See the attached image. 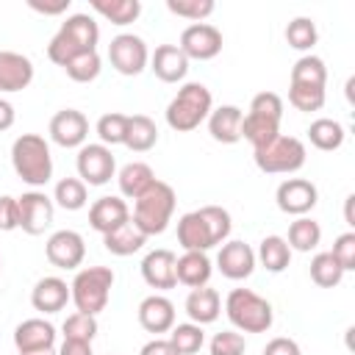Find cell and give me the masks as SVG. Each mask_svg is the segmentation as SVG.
<instances>
[{
    "instance_id": "cell-1",
    "label": "cell",
    "mask_w": 355,
    "mask_h": 355,
    "mask_svg": "<svg viewBox=\"0 0 355 355\" xmlns=\"http://www.w3.org/2000/svg\"><path fill=\"white\" fill-rule=\"evenodd\" d=\"M233 230V219L222 205H202L178 219V244L186 252H208L225 244Z\"/></svg>"
},
{
    "instance_id": "cell-2",
    "label": "cell",
    "mask_w": 355,
    "mask_h": 355,
    "mask_svg": "<svg viewBox=\"0 0 355 355\" xmlns=\"http://www.w3.org/2000/svg\"><path fill=\"white\" fill-rule=\"evenodd\" d=\"M97 42H100V25L94 22L92 14H69L61 28L55 31V36L50 39L47 44V58L58 67H64L69 58L80 55V53H89V50H97Z\"/></svg>"
},
{
    "instance_id": "cell-3",
    "label": "cell",
    "mask_w": 355,
    "mask_h": 355,
    "mask_svg": "<svg viewBox=\"0 0 355 355\" xmlns=\"http://www.w3.org/2000/svg\"><path fill=\"white\" fill-rule=\"evenodd\" d=\"M11 166L17 178H22V183L33 189L47 186L53 178V155H50V144L44 141V136L39 133L17 136L11 144Z\"/></svg>"
},
{
    "instance_id": "cell-4",
    "label": "cell",
    "mask_w": 355,
    "mask_h": 355,
    "mask_svg": "<svg viewBox=\"0 0 355 355\" xmlns=\"http://www.w3.org/2000/svg\"><path fill=\"white\" fill-rule=\"evenodd\" d=\"M175 202H178L175 189L169 183H164V180L155 178V183L141 197L133 200V216H130V222L147 239L150 236H158V233H164L169 227L172 214H175Z\"/></svg>"
},
{
    "instance_id": "cell-5",
    "label": "cell",
    "mask_w": 355,
    "mask_h": 355,
    "mask_svg": "<svg viewBox=\"0 0 355 355\" xmlns=\"http://www.w3.org/2000/svg\"><path fill=\"white\" fill-rule=\"evenodd\" d=\"M211 108H214V97L205 83H197V80L183 83L166 105V125L178 133H189L208 119Z\"/></svg>"
},
{
    "instance_id": "cell-6",
    "label": "cell",
    "mask_w": 355,
    "mask_h": 355,
    "mask_svg": "<svg viewBox=\"0 0 355 355\" xmlns=\"http://www.w3.org/2000/svg\"><path fill=\"white\" fill-rule=\"evenodd\" d=\"M280 119H283V100L275 92H258L250 100V111L241 119V139H247L255 147L266 144L280 133Z\"/></svg>"
},
{
    "instance_id": "cell-7",
    "label": "cell",
    "mask_w": 355,
    "mask_h": 355,
    "mask_svg": "<svg viewBox=\"0 0 355 355\" xmlns=\"http://www.w3.org/2000/svg\"><path fill=\"white\" fill-rule=\"evenodd\" d=\"M225 313L230 324L241 333H266L275 322V311L269 300H263L252 288H233L225 297Z\"/></svg>"
},
{
    "instance_id": "cell-8",
    "label": "cell",
    "mask_w": 355,
    "mask_h": 355,
    "mask_svg": "<svg viewBox=\"0 0 355 355\" xmlns=\"http://www.w3.org/2000/svg\"><path fill=\"white\" fill-rule=\"evenodd\" d=\"M114 269L108 266H86L78 269V275L69 283V297L75 302V308L80 313L97 316L100 311H105L111 288H114Z\"/></svg>"
},
{
    "instance_id": "cell-9",
    "label": "cell",
    "mask_w": 355,
    "mask_h": 355,
    "mask_svg": "<svg viewBox=\"0 0 355 355\" xmlns=\"http://www.w3.org/2000/svg\"><path fill=\"white\" fill-rule=\"evenodd\" d=\"M252 158H255V166L261 172H266V175H291V172H297V169L305 166L308 150H305L302 139L277 133L266 144L255 147L252 150Z\"/></svg>"
},
{
    "instance_id": "cell-10",
    "label": "cell",
    "mask_w": 355,
    "mask_h": 355,
    "mask_svg": "<svg viewBox=\"0 0 355 355\" xmlns=\"http://www.w3.org/2000/svg\"><path fill=\"white\" fill-rule=\"evenodd\" d=\"M108 61L119 75H139L150 64V50L147 42L136 33H116L108 44Z\"/></svg>"
},
{
    "instance_id": "cell-11",
    "label": "cell",
    "mask_w": 355,
    "mask_h": 355,
    "mask_svg": "<svg viewBox=\"0 0 355 355\" xmlns=\"http://www.w3.org/2000/svg\"><path fill=\"white\" fill-rule=\"evenodd\" d=\"M75 166H78V178L86 186H105L111 178H116V158H114L111 147H105L100 141L78 147Z\"/></svg>"
},
{
    "instance_id": "cell-12",
    "label": "cell",
    "mask_w": 355,
    "mask_h": 355,
    "mask_svg": "<svg viewBox=\"0 0 355 355\" xmlns=\"http://www.w3.org/2000/svg\"><path fill=\"white\" fill-rule=\"evenodd\" d=\"M53 216H55V202L44 191L33 189L17 197V227H22V233L42 236L53 225Z\"/></svg>"
},
{
    "instance_id": "cell-13",
    "label": "cell",
    "mask_w": 355,
    "mask_h": 355,
    "mask_svg": "<svg viewBox=\"0 0 355 355\" xmlns=\"http://www.w3.org/2000/svg\"><path fill=\"white\" fill-rule=\"evenodd\" d=\"M222 44H225V39H222V31L216 28V25H211V22H191V25H186L183 28V33H180V50H183V55L191 61H211V58H216L219 53H222Z\"/></svg>"
},
{
    "instance_id": "cell-14",
    "label": "cell",
    "mask_w": 355,
    "mask_h": 355,
    "mask_svg": "<svg viewBox=\"0 0 355 355\" xmlns=\"http://www.w3.org/2000/svg\"><path fill=\"white\" fill-rule=\"evenodd\" d=\"M275 202H277V208H280L283 214H288V216H305L308 211L316 208L319 191H316V186H313L311 180H305V178H286V180L277 186V191H275Z\"/></svg>"
},
{
    "instance_id": "cell-15",
    "label": "cell",
    "mask_w": 355,
    "mask_h": 355,
    "mask_svg": "<svg viewBox=\"0 0 355 355\" xmlns=\"http://www.w3.org/2000/svg\"><path fill=\"white\" fill-rule=\"evenodd\" d=\"M44 255L55 269H78L86 258V241L78 230H55L44 244Z\"/></svg>"
},
{
    "instance_id": "cell-16",
    "label": "cell",
    "mask_w": 355,
    "mask_h": 355,
    "mask_svg": "<svg viewBox=\"0 0 355 355\" xmlns=\"http://www.w3.org/2000/svg\"><path fill=\"white\" fill-rule=\"evenodd\" d=\"M47 130H50V139L58 147H64V150L83 147L86 144V136H89V119L78 108H61V111L53 114Z\"/></svg>"
},
{
    "instance_id": "cell-17",
    "label": "cell",
    "mask_w": 355,
    "mask_h": 355,
    "mask_svg": "<svg viewBox=\"0 0 355 355\" xmlns=\"http://www.w3.org/2000/svg\"><path fill=\"white\" fill-rule=\"evenodd\" d=\"M216 269L227 280H244L255 269V250L247 241H239V239L225 241L216 252Z\"/></svg>"
},
{
    "instance_id": "cell-18",
    "label": "cell",
    "mask_w": 355,
    "mask_h": 355,
    "mask_svg": "<svg viewBox=\"0 0 355 355\" xmlns=\"http://www.w3.org/2000/svg\"><path fill=\"white\" fill-rule=\"evenodd\" d=\"M33 80V61L17 50H0V94L28 89Z\"/></svg>"
},
{
    "instance_id": "cell-19",
    "label": "cell",
    "mask_w": 355,
    "mask_h": 355,
    "mask_svg": "<svg viewBox=\"0 0 355 355\" xmlns=\"http://www.w3.org/2000/svg\"><path fill=\"white\" fill-rule=\"evenodd\" d=\"M175 252L172 250H150L144 258H141V277L150 288H158V291H166V288H175L178 286V277H175Z\"/></svg>"
},
{
    "instance_id": "cell-20",
    "label": "cell",
    "mask_w": 355,
    "mask_h": 355,
    "mask_svg": "<svg viewBox=\"0 0 355 355\" xmlns=\"http://www.w3.org/2000/svg\"><path fill=\"white\" fill-rule=\"evenodd\" d=\"M139 324L147 330V333H169L175 327V305L169 297L164 294H150L139 302Z\"/></svg>"
},
{
    "instance_id": "cell-21",
    "label": "cell",
    "mask_w": 355,
    "mask_h": 355,
    "mask_svg": "<svg viewBox=\"0 0 355 355\" xmlns=\"http://www.w3.org/2000/svg\"><path fill=\"white\" fill-rule=\"evenodd\" d=\"M128 219H130V208H128V202H125L122 197H114V194L94 200L92 208H89V225H92L100 236L116 230V227L125 225Z\"/></svg>"
},
{
    "instance_id": "cell-22",
    "label": "cell",
    "mask_w": 355,
    "mask_h": 355,
    "mask_svg": "<svg viewBox=\"0 0 355 355\" xmlns=\"http://www.w3.org/2000/svg\"><path fill=\"white\" fill-rule=\"evenodd\" d=\"M69 286L67 280L55 277V275H47L42 280H36L33 291H31V305L39 311V313H58L64 311V305L69 302Z\"/></svg>"
},
{
    "instance_id": "cell-23",
    "label": "cell",
    "mask_w": 355,
    "mask_h": 355,
    "mask_svg": "<svg viewBox=\"0 0 355 355\" xmlns=\"http://www.w3.org/2000/svg\"><path fill=\"white\" fill-rule=\"evenodd\" d=\"M14 347L17 352H33V349H50L55 347V327L47 319H25L14 330Z\"/></svg>"
},
{
    "instance_id": "cell-24",
    "label": "cell",
    "mask_w": 355,
    "mask_h": 355,
    "mask_svg": "<svg viewBox=\"0 0 355 355\" xmlns=\"http://www.w3.org/2000/svg\"><path fill=\"white\" fill-rule=\"evenodd\" d=\"M150 69L155 72L158 80L164 83H178L189 72V58L178 44H158L155 53L150 55Z\"/></svg>"
},
{
    "instance_id": "cell-25",
    "label": "cell",
    "mask_w": 355,
    "mask_h": 355,
    "mask_svg": "<svg viewBox=\"0 0 355 355\" xmlns=\"http://www.w3.org/2000/svg\"><path fill=\"white\" fill-rule=\"evenodd\" d=\"M241 119L244 111L239 105H219L208 114V133L219 144H236L241 141Z\"/></svg>"
},
{
    "instance_id": "cell-26",
    "label": "cell",
    "mask_w": 355,
    "mask_h": 355,
    "mask_svg": "<svg viewBox=\"0 0 355 355\" xmlns=\"http://www.w3.org/2000/svg\"><path fill=\"white\" fill-rule=\"evenodd\" d=\"M186 313L194 324H211L219 319L222 313V300H219V291L211 288V286H200V288H191L189 297H186Z\"/></svg>"
},
{
    "instance_id": "cell-27",
    "label": "cell",
    "mask_w": 355,
    "mask_h": 355,
    "mask_svg": "<svg viewBox=\"0 0 355 355\" xmlns=\"http://www.w3.org/2000/svg\"><path fill=\"white\" fill-rule=\"evenodd\" d=\"M211 272H214V266H211V258L205 252H183L175 261V277H178V283H183L189 288L208 286Z\"/></svg>"
},
{
    "instance_id": "cell-28",
    "label": "cell",
    "mask_w": 355,
    "mask_h": 355,
    "mask_svg": "<svg viewBox=\"0 0 355 355\" xmlns=\"http://www.w3.org/2000/svg\"><path fill=\"white\" fill-rule=\"evenodd\" d=\"M116 183H119V194L122 197L136 200L155 183V172L144 161H130L116 172Z\"/></svg>"
},
{
    "instance_id": "cell-29",
    "label": "cell",
    "mask_w": 355,
    "mask_h": 355,
    "mask_svg": "<svg viewBox=\"0 0 355 355\" xmlns=\"http://www.w3.org/2000/svg\"><path fill=\"white\" fill-rule=\"evenodd\" d=\"M147 244V236L128 219L125 225H119L116 230H111V233H105L103 236V247L111 252V255H133V252H139L141 247Z\"/></svg>"
},
{
    "instance_id": "cell-30",
    "label": "cell",
    "mask_w": 355,
    "mask_h": 355,
    "mask_svg": "<svg viewBox=\"0 0 355 355\" xmlns=\"http://www.w3.org/2000/svg\"><path fill=\"white\" fill-rule=\"evenodd\" d=\"M158 144V128L150 116L133 114L128 116V130H125V147L133 153H147Z\"/></svg>"
},
{
    "instance_id": "cell-31",
    "label": "cell",
    "mask_w": 355,
    "mask_h": 355,
    "mask_svg": "<svg viewBox=\"0 0 355 355\" xmlns=\"http://www.w3.org/2000/svg\"><path fill=\"white\" fill-rule=\"evenodd\" d=\"M322 241V227L316 219L311 216H297L291 225H288V236H286V244L291 247V252H311L316 250Z\"/></svg>"
},
{
    "instance_id": "cell-32",
    "label": "cell",
    "mask_w": 355,
    "mask_h": 355,
    "mask_svg": "<svg viewBox=\"0 0 355 355\" xmlns=\"http://www.w3.org/2000/svg\"><path fill=\"white\" fill-rule=\"evenodd\" d=\"M255 261H261V266L266 272H283L288 263H291V247L286 244L283 236H266L261 239L258 244V252H255Z\"/></svg>"
},
{
    "instance_id": "cell-33",
    "label": "cell",
    "mask_w": 355,
    "mask_h": 355,
    "mask_svg": "<svg viewBox=\"0 0 355 355\" xmlns=\"http://www.w3.org/2000/svg\"><path fill=\"white\" fill-rule=\"evenodd\" d=\"M344 136H347V133H344L341 122H336V119H330V116H319V119H313L311 128H308L311 144H313L316 150H322V153L338 150V147L344 144Z\"/></svg>"
},
{
    "instance_id": "cell-34",
    "label": "cell",
    "mask_w": 355,
    "mask_h": 355,
    "mask_svg": "<svg viewBox=\"0 0 355 355\" xmlns=\"http://www.w3.org/2000/svg\"><path fill=\"white\" fill-rule=\"evenodd\" d=\"M92 8L100 17H105L111 25H130L141 14L139 0H92Z\"/></svg>"
},
{
    "instance_id": "cell-35",
    "label": "cell",
    "mask_w": 355,
    "mask_h": 355,
    "mask_svg": "<svg viewBox=\"0 0 355 355\" xmlns=\"http://www.w3.org/2000/svg\"><path fill=\"white\" fill-rule=\"evenodd\" d=\"M53 202H55V205H61L64 211H80V208L89 202L86 183H83L80 178H61V180L55 183Z\"/></svg>"
},
{
    "instance_id": "cell-36",
    "label": "cell",
    "mask_w": 355,
    "mask_h": 355,
    "mask_svg": "<svg viewBox=\"0 0 355 355\" xmlns=\"http://www.w3.org/2000/svg\"><path fill=\"white\" fill-rule=\"evenodd\" d=\"M308 272H311V280H313L319 288H336V286L341 283V277H344L341 263H338L330 252H316V255L311 258Z\"/></svg>"
},
{
    "instance_id": "cell-37",
    "label": "cell",
    "mask_w": 355,
    "mask_h": 355,
    "mask_svg": "<svg viewBox=\"0 0 355 355\" xmlns=\"http://www.w3.org/2000/svg\"><path fill=\"white\" fill-rule=\"evenodd\" d=\"M288 83H305V86H324L327 83V67L319 55H302L291 67V80Z\"/></svg>"
},
{
    "instance_id": "cell-38",
    "label": "cell",
    "mask_w": 355,
    "mask_h": 355,
    "mask_svg": "<svg viewBox=\"0 0 355 355\" xmlns=\"http://www.w3.org/2000/svg\"><path fill=\"white\" fill-rule=\"evenodd\" d=\"M169 344L178 349V355H194L202 349L205 344V333L200 324L194 322H183V324H175L169 330Z\"/></svg>"
},
{
    "instance_id": "cell-39",
    "label": "cell",
    "mask_w": 355,
    "mask_h": 355,
    "mask_svg": "<svg viewBox=\"0 0 355 355\" xmlns=\"http://www.w3.org/2000/svg\"><path fill=\"white\" fill-rule=\"evenodd\" d=\"M103 69V58L97 50H89V53H80L75 58H69L64 64V72L75 80V83H92Z\"/></svg>"
},
{
    "instance_id": "cell-40",
    "label": "cell",
    "mask_w": 355,
    "mask_h": 355,
    "mask_svg": "<svg viewBox=\"0 0 355 355\" xmlns=\"http://www.w3.org/2000/svg\"><path fill=\"white\" fill-rule=\"evenodd\" d=\"M319 39V31H316V22L311 17H294L288 25H286V42L288 47L294 50H311Z\"/></svg>"
},
{
    "instance_id": "cell-41",
    "label": "cell",
    "mask_w": 355,
    "mask_h": 355,
    "mask_svg": "<svg viewBox=\"0 0 355 355\" xmlns=\"http://www.w3.org/2000/svg\"><path fill=\"white\" fill-rule=\"evenodd\" d=\"M97 136H100V144L105 147H116V144H125V130H128V114H119V111H108L97 119Z\"/></svg>"
},
{
    "instance_id": "cell-42",
    "label": "cell",
    "mask_w": 355,
    "mask_h": 355,
    "mask_svg": "<svg viewBox=\"0 0 355 355\" xmlns=\"http://www.w3.org/2000/svg\"><path fill=\"white\" fill-rule=\"evenodd\" d=\"M288 103L297 111H319L324 105V86H305V83H288Z\"/></svg>"
},
{
    "instance_id": "cell-43",
    "label": "cell",
    "mask_w": 355,
    "mask_h": 355,
    "mask_svg": "<svg viewBox=\"0 0 355 355\" xmlns=\"http://www.w3.org/2000/svg\"><path fill=\"white\" fill-rule=\"evenodd\" d=\"M61 333H64V338H72V341H89V344H92L94 336H97V316H89V313L75 311V313H69V316L64 319Z\"/></svg>"
},
{
    "instance_id": "cell-44",
    "label": "cell",
    "mask_w": 355,
    "mask_h": 355,
    "mask_svg": "<svg viewBox=\"0 0 355 355\" xmlns=\"http://www.w3.org/2000/svg\"><path fill=\"white\" fill-rule=\"evenodd\" d=\"M166 8L175 14V17H183V19H191V22H202L205 17L214 14V0H166Z\"/></svg>"
},
{
    "instance_id": "cell-45",
    "label": "cell",
    "mask_w": 355,
    "mask_h": 355,
    "mask_svg": "<svg viewBox=\"0 0 355 355\" xmlns=\"http://www.w3.org/2000/svg\"><path fill=\"white\" fill-rule=\"evenodd\" d=\"M208 349H211V355H244L247 341L239 330H222L211 338Z\"/></svg>"
},
{
    "instance_id": "cell-46",
    "label": "cell",
    "mask_w": 355,
    "mask_h": 355,
    "mask_svg": "<svg viewBox=\"0 0 355 355\" xmlns=\"http://www.w3.org/2000/svg\"><path fill=\"white\" fill-rule=\"evenodd\" d=\"M330 255L341 263V269H344V272H352V269H355V230L341 233V236L333 241Z\"/></svg>"
},
{
    "instance_id": "cell-47",
    "label": "cell",
    "mask_w": 355,
    "mask_h": 355,
    "mask_svg": "<svg viewBox=\"0 0 355 355\" xmlns=\"http://www.w3.org/2000/svg\"><path fill=\"white\" fill-rule=\"evenodd\" d=\"M0 230H17V197L0 194Z\"/></svg>"
},
{
    "instance_id": "cell-48",
    "label": "cell",
    "mask_w": 355,
    "mask_h": 355,
    "mask_svg": "<svg viewBox=\"0 0 355 355\" xmlns=\"http://www.w3.org/2000/svg\"><path fill=\"white\" fill-rule=\"evenodd\" d=\"M263 355H302V349H300V344H297L294 338H288V336H277V338L266 341Z\"/></svg>"
},
{
    "instance_id": "cell-49",
    "label": "cell",
    "mask_w": 355,
    "mask_h": 355,
    "mask_svg": "<svg viewBox=\"0 0 355 355\" xmlns=\"http://www.w3.org/2000/svg\"><path fill=\"white\" fill-rule=\"evenodd\" d=\"M28 6H31L33 11L44 14V17H58V14L69 11L72 0H28Z\"/></svg>"
},
{
    "instance_id": "cell-50",
    "label": "cell",
    "mask_w": 355,
    "mask_h": 355,
    "mask_svg": "<svg viewBox=\"0 0 355 355\" xmlns=\"http://www.w3.org/2000/svg\"><path fill=\"white\" fill-rule=\"evenodd\" d=\"M139 355H178V349L169 344V338H153L139 349Z\"/></svg>"
},
{
    "instance_id": "cell-51",
    "label": "cell",
    "mask_w": 355,
    "mask_h": 355,
    "mask_svg": "<svg viewBox=\"0 0 355 355\" xmlns=\"http://www.w3.org/2000/svg\"><path fill=\"white\" fill-rule=\"evenodd\" d=\"M58 355H94V352H92V344H89V341L64 338V344L58 347Z\"/></svg>"
},
{
    "instance_id": "cell-52",
    "label": "cell",
    "mask_w": 355,
    "mask_h": 355,
    "mask_svg": "<svg viewBox=\"0 0 355 355\" xmlns=\"http://www.w3.org/2000/svg\"><path fill=\"white\" fill-rule=\"evenodd\" d=\"M14 119H17L14 105H11L6 97H0V133H3V130H8V128L14 125Z\"/></svg>"
},
{
    "instance_id": "cell-53",
    "label": "cell",
    "mask_w": 355,
    "mask_h": 355,
    "mask_svg": "<svg viewBox=\"0 0 355 355\" xmlns=\"http://www.w3.org/2000/svg\"><path fill=\"white\" fill-rule=\"evenodd\" d=\"M352 202H355V194H349V197L344 200V222H347L349 227H355V216H352Z\"/></svg>"
},
{
    "instance_id": "cell-54",
    "label": "cell",
    "mask_w": 355,
    "mask_h": 355,
    "mask_svg": "<svg viewBox=\"0 0 355 355\" xmlns=\"http://www.w3.org/2000/svg\"><path fill=\"white\" fill-rule=\"evenodd\" d=\"M19 355H58V352L55 347H50V349H33V352H19Z\"/></svg>"
},
{
    "instance_id": "cell-55",
    "label": "cell",
    "mask_w": 355,
    "mask_h": 355,
    "mask_svg": "<svg viewBox=\"0 0 355 355\" xmlns=\"http://www.w3.org/2000/svg\"><path fill=\"white\" fill-rule=\"evenodd\" d=\"M0 269H3V261H0Z\"/></svg>"
}]
</instances>
